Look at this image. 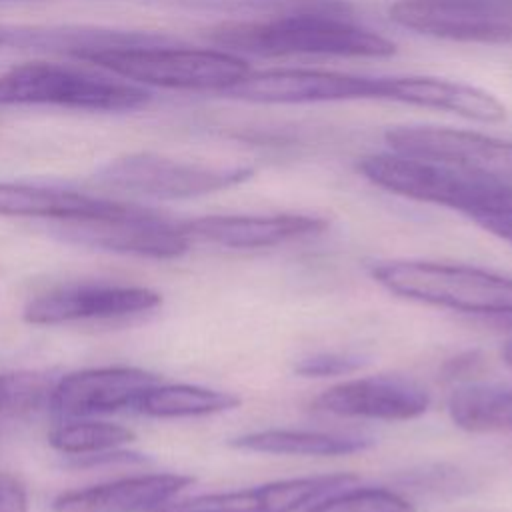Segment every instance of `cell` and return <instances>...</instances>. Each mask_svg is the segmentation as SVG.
<instances>
[{
  "mask_svg": "<svg viewBox=\"0 0 512 512\" xmlns=\"http://www.w3.org/2000/svg\"><path fill=\"white\" fill-rule=\"evenodd\" d=\"M206 38L238 56L260 58H388L396 54V44L390 38L352 20L338 0L292 6L262 18L224 20L214 24Z\"/></svg>",
  "mask_w": 512,
  "mask_h": 512,
  "instance_id": "6da1fadb",
  "label": "cell"
},
{
  "mask_svg": "<svg viewBox=\"0 0 512 512\" xmlns=\"http://www.w3.org/2000/svg\"><path fill=\"white\" fill-rule=\"evenodd\" d=\"M356 168L390 194L458 210L470 220L512 212V182L458 164L392 150L368 154Z\"/></svg>",
  "mask_w": 512,
  "mask_h": 512,
  "instance_id": "7a4b0ae2",
  "label": "cell"
},
{
  "mask_svg": "<svg viewBox=\"0 0 512 512\" xmlns=\"http://www.w3.org/2000/svg\"><path fill=\"white\" fill-rule=\"evenodd\" d=\"M138 86L224 94L248 72V62L222 48H190L172 38L148 44L104 46L76 56Z\"/></svg>",
  "mask_w": 512,
  "mask_h": 512,
  "instance_id": "3957f363",
  "label": "cell"
},
{
  "mask_svg": "<svg viewBox=\"0 0 512 512\" xmlns=\"http://www.w3.org/2000/svg\"><path fill=\"white\" fill-rule=\"evenodd\" d=\"M150 90L114 74L32 60L0 74V106H60L90 112H130L150 102Z\"/></svg>",
  "mask_w": 512,
  "mask_h": 512,
  "instance_id": "277c9868",
  "label": "cell"
},
{
  "mask_svg": "<svg viewBox=\"0 0 512 512\" xmlns=\"http://www.w3.org/2000/svg\"><path fill=\"white\" fill-rule=\"evenodd\" d=\"M370 274L388 292L408 300L470 314H512V278L482 268L428 260H388L374 264Z\"/></svg>",
  "mask_w": 512,
  "mask_h": 512,
  "instance_id": "5b68a950",
  "label": "cell"
},
{
  "mask_svg": "<svg viewBox=\"0 0 512 512\" xmlns=\"http://www.w3.org/2000/svg\"><path fill=\"white\" fill-rule=\"evenodd\" d=\"M252 174V166H214L154 152H132L102 164L94 182L106 190L140 198L186 200L238 186Z\"/></svg>",
  "mask_w": 512,
  "mask_h": 512,
  "instance_id": "8992f818",
  "label": "cell"
},
{
  "mask_svg": "<svg viewBox=\"0 0 512 512\" xmlns=\"http://www.w3.org/2000/svg\"><path fill=\"white\" fill-rule=\"evenodd\" d=\"M388 76H364L320 68H272L248 72L224 94L252 104H326L382 100Z\"/></svg>",
  "mask_w": 512,
  "mask_h": 512,
  "instance_id": "52a82bcc",
  "label": "cell"
},
{
  "mask_svg": "<svg viewBox=\"0 0 512 512\" xmlns=\"http://www.w3.org/2000/svg\"><path fill=\"white\" fill-rule=\"evenodd\" d=\"M392 22L420 36L464 44H512V0H398Z\"/></svg>",
  "mask_w": 512,
  "mask_h": 512,
  "instance_id": "ba28073f",
  "label": "cell"
},
{
  "mask_svg": "<svg viewBox=\"0 0 512 512\" xmlns=\"http://www.w3.org/2000/svg\"><path fill=\"white\" fill-rule=\"evenodd\" d=\"M52 232L72 244L156 260L178 258L190 248V238L180 222L144 206L120 216L62 220L52 226Z\"/></svg>",
  "mask_w": 512,
  "mask_h": 512,
  "instance_id": "9c48e42d",
  "label": "cell"
},
{
  "mask_svg": "<svg viewBox=\"0 0 512 512\" xmlns=\"http://www.w3.org/2000/svg\"><path fill=\"white\" fill-rule=\"evenodd\" d=\"M384 140L400 154L458 164L512 182V140L432 124L392 126Z\"/></svg>",
  "mask_w": 512,
  "mask_h": 512,
  "instance_id": "30bf717a",
  "label": "cell"
},
{
  "mask_svg": "<svg viewBox=\"0 0 512 512\" xmlns=\"http://www.w3.org/2000/svg\"><path fill=\"white\" fill-rule=\"evenodd\" d=\"M162 296L144 286L128 284H70L30 300L22 312L28 324L54 326L82 320H110L150 312Z\"/></svg>",
  "mask_w": 512,
  "mask_h": 512,
  "instance_id": "8fae6325",
  "label": "cell"
},
{
  "mask_svg": "<svg viewBox=\"0 0 512 512\" xmlns=\"http://www.w3.org/2000/svg\"><path fill=\"white\" fill-rule=\"evenodd\" d=\"M430 394L414 380L402 376H364L344 380L320 392L310 408L340 418H368L402 422L422 416Z\"/></svg>",
  "mask_w": 512,
  "mask_h": 512,
  "instance_id": "7c38bea8",
  "label": "cell"
},
{
  "mask_svg": "<svg viewBox=\"0 0 512 512\" xmlns=\"http://www.w3.org/2000/svg\"><path fill=\"white\" fill-rule=\"evenodd\" d=\"M356 480L358 476L348 472L286 478L252 488L172 500L158 512H298Z\"/></svg>",
  "mask_w": 512,
  "mask_h": 512,
  "instance_id": "4fadbf2b",
  "label": "cell"
},
{
  "mask_svg": "<svg viewBox=\"0 0 512 512\" xmlns=\"http://www.w3.org/2000/svg\"><path fill=\"white\" fill-rule=\"evenodd\" d=\"M160 378L136 366L88 368L56 380L50 408L62 418H88L134 406L136 398Z\"/></svg>",
  "mask_w": 512,
  "mask_h": 512,
  "instance_id": "5bb4252c",
  "label": "cell"
},
{
  "mask_svg": "<svg viewBox=\"0 0 512 512\" xmlns=\"http://www.w3.org/2000/svg\"><path fill=\"white\" fill-rule=\"evenodd\" d=\"M186 236L232 250H258L320 234L328 222L310 214H210L180 222Z\"/></svg>",
  "mask_w": 512,
  "mask_h": 512,
  "instance_id": "9a60e30c",
  "label": "cell"
},
{
  "mask_svg": "<svg viewBox=\"0 0 512 512\" xmlns=\"http://www.w3.org/2000/svg\"><path fill=\"white\" fill-rule=\"evenodd\" d=\"M194 482L186 474H140L68 490L54 500L56 512H158Z\"/></svg>",
  "mask_w": 512,
  "mask_h": 512,
  "instance_id": "2e32d148",
  "label": "cell"
},
{
  "mask_svg": "<svg viewBox=\"0 0 512 512\" xmlns=\"http://www.w3.org/2000/svg\"><path fill=\"white\" fill-rule=\"evenodd\" d=\"M388 102L448 112L480 124H498L506 118V106L492 92L468 82L428 74L390 76Z\"/></svg>",
  "mask_w": 512,
  "mask_h": 512,
  "instance_id": "e0dca14e",
  "label": "cell"
},
{
  "mask_svg": "<svg viewBox=\"0 0 512 512\" xmlns=\"http://www.w3.org/2000/svg\"><path fill=\"white\" fill-rule=\"evenodd\" d=\"M138 204L94 196L60 186L26 182H0V216L46 218V220H86L120 216Z\"/></svg>",
  "mask_w": 512,
  "mask_h": 512,
  "instance_id": "ac0fdd59",
  "label": "cell"
},
{
  "mask_svg": "<svg viewBox=\"0 0 512 512\" xmlns=\"http://www.w3.org/2000/svg\"><path fill=\"white\" fill-rule=\"evenodd\" d=\"M230 446L236 450L280 456H346L370 448L372 440L360 434L270 428L240 434L230 440Z\"/></svg>",
  "mask_w": 512,
  "mask_h": 512,
  "instance_id": "d6986e66",
  "label": "cell"
},
{
  "mask_svg": "<svg viewBox=\"0 0 512 512\" xmlns=\"http://www.w3.org/2000/svg\"><path fill=\"white\" fill-rule=\"evenodd\" d=\"M240 396L196 384H154L144 390L132 410L150 418H196L240 406Z\"/></svg>",
  "mask_w": 512,
  "mask_h": 512,
  "instance_id": "ffe728a7",
  "label": "cell"
},
{
  "mask_svg": "<svg viewBox=\"0 0 512 512\" xmlns=\"http://www.w3.org/2000/svg\"><path fill=\"white\" fill-rule=\"evenodd\" d=\"M448 414L466 432H512V386H458L448 396Z\"/></svg>",
  "mask_w": 512,
  "mask_h": 512,
  "instance_id": "44dd1931",
  "label": "cell"
},
{
  "mask_svg": "<svg viewBox=\"0 0 512 512\" xmlns=\"http://www.w3.org/2000/svg\"><path fill=\"white\" fill-rule=\"evenodd\" d=\"M134 438L136 434L128 426L88 418H66L48 432L52 448L76 456L116 450Z\"/></svg>",
  "mask_w": 512,
  "mask_h": 512,
  "instance_id": "7402d4cb",
  "label": "cell"
},
{
  "mask_svg": "<svg viewBox=\"0 0 512 512\" xmlns=\"http://www.w3.org/2000/svg\"><path fill=\"white\" fill-rule=\"evenodd\" d=\"M56 380L38 370L0 372V416L32 414L50 404Z\"/></svg>",
  "mask_w": 512,
  "mask_h": 512,
  "instance_id": "603a6c76",
  "label": "cell"
},
{
  "mask_svg": "<svg viewBox=\"0 0 512 512\" xmlns=\"http://www.w3.org/2000/svg\"><path fill=\"white\" fill-rule=\"evenodd\" d=\"M304 512H414V508L406 498L388 488L346 486L306 506Z\"/></svg>",
  "mask_w": 512,
  "mask_h": 512,
  "instance_id": "cb8c5ba5",
  "label": "cell"
},
{
  "mask_svg": "<svg viewBox=\"0 0 512 512\" xmlns=\"http://www.w3.org/2000/svg\"><path fill=\"white\" fill-rule=\"evenodd\" d=\"M364 360L358 354H342V352H320L308 358H302L294 370L300 376L308 378H328V376H344L360 370Z\"/></svg>",
  "mask_w": 512,
  "mask_h": 512,
  "instance_id": "d4e9b609",
  "label": "cell"
},
{
  "mask_svg": "<svg viewBox=\"0 0 512 512\" xmlns=\"http://www.w3.org/2000/svg\"><path fill=\"white\" fill-rule=\"evenodd\" d=\"M0 512H28V492L8 472H0Z\"/></svg>",
  "mask_w": 512,
  "mask_h": 512,
  "instance_id": "484cf974",
  "label": "cell"
},
{
  "mask_svg": "<svg viewBox=\"0 0 512 512\" xmlns=\"http://www.w3.org/2000/svg\"><path fill=\"white\" fill-rule=\"evenodd\" d=\"M480 228L488 230L490 234L506 240L512 244V212L510 214H494V216H482L474 220Z\"/></svg>",
  "mask_w": 512,
  "mask_h": 512,
  "instance_id": "4316f807",
  "label": "cell"
},
{
  "mask_svg": "<svg viewBox=\"0 0 512 512\" xmlns=\"http://www.w3.org/2000/svg\"><path fill=\"white\" fill-rule=\"evenodd\" d=\"M502 356H504V360L512 366V338L504 344V348H502Z\"/></svg>",
  "mask_w": 512,
  "mask_h": 512,
  "instance_id": "83f0119b",
  "label": "cell"
},
{
  "mask_svg": "<svg viewBox=\"0 0 512 512\" xmlns=\"http://www.w3.org/2000/svg\"><path fill=\"white\" fill-rule=\"evenodd\" d=\"M2 42H6V32H4V30H0V44H2Z\"/></svg>",
  "mask_w": 512,
  "mask_h": 512,
  "instance_id": "f1b7e54d",
  "label": "cell"
},
{
  "mask_svg": "<svg viewBox=\"0 0 512 512\" xmlns=\"http://www.w3.org/2000/svg\"><path fill=\"white\" fill-rule=\"evenodd\" d=\"M0 2H30V0H0Z\"/></svg>",
  "mask_w": 512,
  "mask_h": 512,
  "instance_id": "f546056e",
  "label": "cell"
}]
</instances>
